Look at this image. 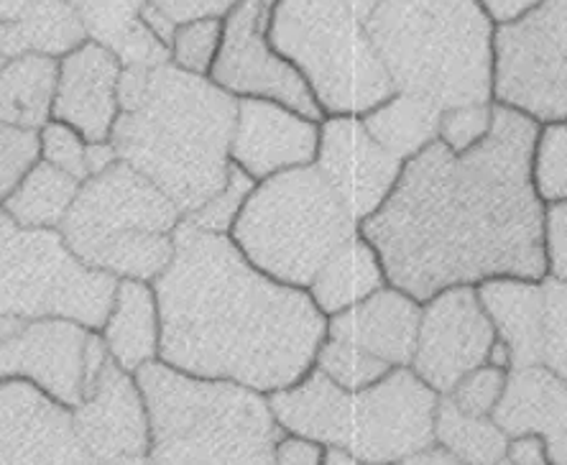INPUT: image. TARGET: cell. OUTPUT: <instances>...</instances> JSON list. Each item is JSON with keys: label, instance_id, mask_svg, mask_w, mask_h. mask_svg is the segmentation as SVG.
Returning <instances> with one entry per match:
<instances>
[{"label": "cell", "instance_id": "cell-8", "mask_svg": "<svg viewBox=\"0 0 567 465\" xmlns=\"http://www.w3.org/2000/svg\"><path fill=\"white\" fill-rule=\"evenodd\" d=\"M269 39L324 115H365L396 93L348 0H277Z\"/></svg>", "mask_w": 567, "mask_h": 465}, {"label": "cell", "instance_id": "cell-12", "mask_svg": "<svg viewBox=\"0 0 567 465\" xmlns=\"http://www.w3.org/2000/svg\"><path fill=\"white\" fill-rule=\"evenodd\" d=\"M440 394L416 373L391 369L377 384L348 392L340 447L371 465H396L435 445Z\"/></svg>", "mask_w": 567, "mask_h": 465}, {"label": "cell", "instance_id": "cell-1", "mask_svg": "<svg viewBox=\"0 0 567 465\" xmlns=\"http://www.w3.org/2000/svg\"><path fill=\"white\" fill-rule=\"evenodd\" d=\"M542 123L494 103L488 136L455 154L432 144L404 162L394 193L358 230L391 287L424 304L442 289L547 277V205L535 187Z\"/></svg>", "mask_w": 567, "mask_h": 465}, {"label": "cell", "instance_id": "cell-9", "mask_svg": "<svg viewBox=\"0 0 567 465\" xmlns=\"http://www.w3.org/2000/svg\"><path fill=\"white\" fill-rule=\"evenodd\" d=\"M115 285L74 259L60 230L23 228L0 205V320L70 318L100 332Z\"/></svg>", "mask_w": 567, "mask_h": 465}, {"label": "cell", "instance_id": "cell-2", "mask_svg": "<svg viewBox=\"0 0 567 465\" xmlns=\"http://www.w3.org/2000/svg\"><path fill=\"white\" fill-rule=\"evenodd\" d=\"M154 292L162 318L158 361L266 396L305 379L328 335V318L307 289L258 271L230 236L185 220L174 230V259Z\"/></svg>", "mask_w": 567, "mask_h": 465}, {"label": "cell", "instance_id": "cell-18", "mask_svg": "<svg viewBox=\"0 0 567 465\" xmlns=\"http://www.w3.org/2000/svg\"><path fill=\"white\" fill-rule=\"evenodd\" d=\"M320 148V123L274 100L240 97L230 162L254 182L310 166Z\"/></svg>", "mask_w": 567, "mask_h": 465}, {"label": "cell", "instance_id": "cell-33", "mask_svg": "<svg viewBox=\"0 0 567 465\" xmlns=\"http://www.w3.org/2000/svg\"><path fill=\"white\" fill-rule=\"evenodd\" d=\"M532 174L542 203H567V123L542 126Z\"/></svg>", "mask_w": 567, "mask_h": 465}, {"label": "cell", "instance_id": "cell-4", "mask_svg": "<svg viewBox=\"0 0 567 465\" xmlns=\"http://www.w3.org/2000/svg\"><path fill=\"white\" fill-rule=\"evenodd\" d=\"M365 31L399 93L494 103L496 23L481 0H381Z\"/></svg>", "mask_w": 567, "mask_h": 465}, {"label": "cell", "instance_id": "cell-24", "mask_svg": "<svg viewBox=\"0 0 567 465\" xmlns=\"http://www.w3.org/2000/svg\"><path fill=\"white\" fill-rule=\"evenodd\" d=\"M100 338L113 363L136 373L146 363L158 361L162 348V318L154 285L138 279H118L115 297Z\"/></svg>", "mask_w": 567, "mask_h": 465}, {"label": "cell", "instance_id": "cell-25", "mask_svg": "<svg viewBox=\"0 0 567 465\" xmlns=\"http://www.w3.org/2000/svg\"><path fill=\"white\" fill-rule=\"evenodd\" d=\"M386 285V271H383L379 251L358 230L330 254L307 292L317 310L324 318H332V314L361 304L363 299L377 294Z\"/></svg>", "mask_w": 567, "mask_h": 465}, {"label": "cell", "instance_id": "cell-44", "mask_svg": "<svg viewBox=\"0 0 567 465\" xmlns=\"http://www.w3.org/2000/svg\"><path fill=\"white\" fill-rule=\"evenodd\" d=\"M396 465H463V463L455 461L453 455L442 451V447L432 445V447H427V451L416 453V455H412V458H406Z\"/></svg>", "mask_w": 567, "mask_h": 465}, {"label": "cell", "instance_id": "cell-40", "mask_svg": "<svg viewBox=\"0 0 567 465\" xmlns=\"http://www.w3.org/2000/svg\"><path fill=\"white\" fill-rule=\"evenodd\" d=\"M547 277L567 287V203L547 205L545 223Z\"/></svg>", "mask_w": 567, "mask_h": 465}, {"label": "cell", "instance_id": "cell-29", "mask_svg": "<svg viewBox=\"0 0 567 465\" xmlns=\"http://www.w3.org/2000/svg\"><path fill=\"white\" fill-rule=\"evenodd\" d=\"M435 445L463 465H502L508 453V435L494 417H471L447 396H440Z\"/></svg>", "mask_w": 567, "mask_h": 465}, {"label": "cell", "instance_id": "cell-22", "mask_svg": "<svg viewBox=\"0 0 567 465\" xmlns=\"http://www.w3.org/2000/svg\"><path fill=\"white\" fill-rule=\"evenodd\" d=\"M478 297L496 338L512 351V371L542 363L545 351V287L542 281L496 277L481 281Z\"/></svg>", "mask_w": 567, "mask_h": 465}, {"label": "cell", "instance_id": "cell-27", "mask_svg": "<svg viewBox=\"0 0 567 465\" xmlns=\"http://www.w3.org/2000/svg\"><path fill=\"white\" fill-rule=\"evenodd\" d=\"M60 60L23 54L0 66V121L41 131L52 121Z\"/></svg>", "mask_w": 567, "mask_h": 465}, {"label": "cell", "instance_id": "cell-41", "mask_svg": "<svg viewBox=\"0 0 567 465\" xmlns=\"http://www.w3.org/2000/svg\"><path fill=\"white\" fill-rule=\"evenodd\" d=\"M324 445L315 440L284 435L274 451V465H322Z\"/></svg>", "mask_w": 567, "mask_h": 465}, {"label": "cell", "instance_id": "cell-14", "mask_svg": "<svg viewBox=\"0 0 567 465\" xmlns=\"http://www.w3.org/2000/svg\"><path fill=\"white\" fill-rule=\"evenodd\" d=\"M494 343L496 330L483 310L478 289H442L422 304L420 335L410 369L440 396H447L457 381L488 363Z\"/></svg>", "mask_w": 567, "mask_h": 465}, {"label": "cell", "instance_id": "cell-36", "mask_svg": "<svg viewBox=\"0 0 567 465\" xmlns=\"http://www.w3.org/2000/svg\"><path fill=\"white\" fill-rule=\"evenodd\" d=\"M240 0H146L144 21L158 39L169 44L172 33L182 23L199 19H225Z\"/></svg>", "mask_w": 567, "mask_h": 465}, {"label": "cell", "instance_id": "cell-11", "mask_svg": "<svg viewBox=\"0 0 567 465\" xmlns=\"http://www.w3.org/2000/svg\"><path fill=\"white\" fill-rule=\"evenodd\" d=\"M107 359L100 332L78 320H0V381H29L66 410L85 399Z\"/></svg>", "mask_w": 567, "mask_h": 465}, {"label": "cell", "instance_id": "cell-34", "mask_svg": "<svg viewBox=\"0 0 567 465\" xmlns=\"http://www.w3.org/2000/svg\"><path fill=\"white\" fill-rule=\"evenodd\" d=\"M256 187V182L238 169V166H230L228 182L220 189L218 195L199 207V210L189 213L187 218H182L189 223L192 228L205 230V232H223V236H230L233 226H236L240 210H244L248 195Z\"/></svg>", "mask_w": 567, "mask_h": 465}, {"label": "cell", "instance_id": "cell-42", "mask_svg": "<svg viewBox=\"0 0 567 465\" xmlns=\"http://www.w3.org/2000/svg\"><path fill=\"white\" fill-rule=\"evenodd\" d=\"M506 461L512 465H553L547 458L545 445L537 435H522L508 440Z\"/></svg>", "mask_w": 567, "mask_h": 465}, {"label": "cell", "instance_id": "cell-49", "mask_svg": "<svg viewBox=\"0 0 567 465\" xmlns=\"http://www.w3.org/2000/svg\"><path fill=\"white\" fill-rule=\"evenodd\" d=\"M502 465H512V463H508V461H504V463H502Z\"/></svg>", "mask_w": 567, "mask_h": 465}, {"label": "cell", "instance_id": "cell-35", "mask_svg": "<svg viewBox=\"0 0 567 465\" xmlns=\"http://www.w3.org/2000/svg\"><path fill=\"white\" fill-rule=\"evenodd\" d=\"M41 162L39 131L0 121V205Z\"/></svg>", "mask_w": 567, "mask_h": 465}, {"label": "cell", "instance_id": "cell-37", "mask_svg": "<svg viewBox=\"0 0 567 465\" xmlns=\"http://www.w3.org/2000/svg\"><path fill=\"white\" fill-rule=\"evenodd\" d=\"M508 373L512 371L483 363L478 369H473L468 376L457 381L453 392L447 394V399L463 414H471V417H494L496 406L506 392Z\"/></svg>", "mask_w": 567, "mask_h": 465}, {"label": "cell", "instance_id": "cell-32", "mask_svg": "<svg viewBox=\"0 0 567 465\" xmlns=\"http://www.w3.org/2000/svg\"><path fill=\"white\" fill-rule=\"evenodd\" d=\"M223 41V19H199L182 23L169 39L172 64L182 72L210 78Z\"/></svg>", "mask_w": 567, "mask_h": 465}, {"label": "cell", "instance_id": "cell-46", "mask_svg": "<svg viewBox=\"0 0 567 465\" xmlns=\"http://www.w3.org/2000/svg\"><path fill=\"white\" fill-rule=\"evenodd\" d=\"M322 465H371L358 458V455L348 453L346 447H324Z\"/></svg>", "mask_w": 567, "mask_h": 465}, {"label": "cell", "instance_id": "cell-30", "mask_svg": "<svg viewBox=\"0 0 567 465\" xmlns=\"http://www.w3.org/2000/svg\"><path fill=\"white\" fill-rule=\"evenodd\" d=\"M39 138L41 159L80 182L90 179L93 174L103 172L105 166H111L118 159L111 141H107V144H90L82 133L66 126L62 121H49L47 126L39 131Z\"/></svg>", "mask_w": 567, "mask_h": 465}, {"label": "cell", "instance_id": "cell-13", "mask_svg": "<svg viewBox=\"0 0 567 465\" xmlns=\"http://www.w3.org/2000/svg\"><path fill=\"white\" fill-rule=\"evenodd\" d=\"M277 0H240L223 19V41L210 82L233 97L274 100L320 123L324 113L302 74L274 49L269 39Z\"/></svg>", "mask_w": 567, "mask_h": 465}, {"label": "cell", "instance_id": "cell-45", "mask_svg": "<svg viewBox=\"0 0 567 465\" xmlns=\"http://www.w3.org/2000/svg\"><path fill=\"white\" fill-rule=\"evenodd\" d=\"M41 3H44V0H0V23L19 21Z\"/></svg>", "mask_w": 567, "mask_h": 465}, {"label": "cell", "instance_id": "cell-39", "mask_svg": "<svg viewBox=\"0 0 567 465\" xmlns=\"http://www.w3.org/2000/svg\"><path fill=\"white\" fill-rule=\"evenodd\" d=\"M491 121H494V103L445 107L440 118L437 141H442L450 152L465 154L488 136Z\"/></svg>", "mask_w": 567, "mask_h": 465}, {"label": "cell", "instance_id": "cell-28", "mask_svg": "<svg viewBox=\"0 0 567 465\" xmlns=\"http://www.w3.org/2000/svg\"><path fill=\"white\" fill-rule=\"evenodd\" d=\"M80 179L41 159L21 179V185L13 189L3 207L23 228L60 230L66 213L72 210L74 199L80 195Z\"/></svg>", "mask_w": 567, "mask_h": 465}, {"label": "cell", "instance_id": "cell-3", "mask_svg": "<svg viewBox=\"0 0 567 465\" xmlns=\"http://www.w3.org/2000/svg\"><path fill=\"white\" fill-rule=\"evenodd\" d=\"M238 97L169 64L123 70L111 146L187 215L228 182Z\"/></svg>", "mask_w": 567, "mask_h": 465}, {"label": "cell", "instance_id": "cell-21", "mask_svg": "<svg viewBox=\"0 0 567 465\" xmlns=\"http://www.w3.org/2000/svg\"><path fill=\"white\" fill-rule=\"evenodd\" d=\"M494 420L508 440L537 435L549 463L567 465V386L547 365H527L508 373Z\"/></svg>", "mask_w": 567, "mask_h": 465}, {"label": "cell", "instance_id": "cell-43", "mask_svg": "<svg viewBox=\"0 0 567 465\" xmlns=\"http://www.w3.org/2000/svg\"><path fill=\"white\" fill-rule=\"evenodd\" d=\"M539 3L542 0H481V6L486 8V13L491 16V21H494L496 27L522 19L524 13H529L532 8H537Z\"/></svg>", "mask_w": 567, "mask_h": 465}, {"label": "cell", "instance_id": "cell-48", "mask_svg": "<svg viewBox=\"0 0 567 465\" xmlns=\"http://www.w3.org/2000/svg\"><path fill=\"white\" fill-rule=\"evenodd\" d=\"M348 3H350V8H353V11H355L358 19L369 21L371 13L377 11V6L381 3V0H348Z\"/></svg>", "mask_w": 567, "mask_h": 465}, {"label": "cell", "instance_id": "cell-47", "mask_svg": "<svg viewBox=\"0 0 567 465\" xmlns=\"http://www.w3.org/2000/svg\"><path fill=\"white\" fill-rule=\"evenodd\" d=\"M488 363H491V365H496V369L512 371V351H508V345H506V343H502V340H498V338H496V343L491 345Z\"/></svg>", "mask_w": 567, "mask_h": 465}, {"label": "cell", "instance_id": "cell-5", "mask_svg": "<svg viewBox=\"0 0 567 465\" xmlns=\"http://www.w3.org/2000/svg\"><path fill=\"white\" fill-rule=\"evenodd\" d=\"M136 379L152 422V465H274L287 432L266 394L162 361L146 363Z\"/></svg>", "mask_w": 567, "mask_h": 465}, {"label": "cell", "instance_id": "cell-16", "mask_svg": "<svg viewBox=\"0 0 567 465\" xmlns=\"http://www.w3.org/2000/svg\"><path fill=\"white\" fill-rule=\"evenodd\" d=\"M315 166L361 226L394 193L404 162L389 154L358 115H324Z\"/></svg>", "mask_w": 567, "mask_h": 465}, {"label": "cell", "instance_id": "cell-23", "mask_svg": "<svg viewBox=\"0 0 567 465\" xmlns=\"http://www.w3.org/2000/svg\"><path fill=\"white\" fill-rule=\"evenodd\" d=\"M87 39L118 56L126 70H154L172 60L169 44L144 21L146 0H70Z\"/></svg>", "mask_w": 567, "mask_h": 465}, {"label": "cell", "instance_id": "cell-38", "mask_svg": "<svg viewBox=\"0 0 567 465\" xmlns=\"http://www.w3.org/2000/svg\"><path fill=\"white\" fill-rule=\"evenodd\" d=\"M545 287V351L542 365H547L567 386V287L553 277L542 279Z\"/></svg>", "mask_w": 567, "mask_h": 465}, {"label": "cell", "instance_id": "cell-7", "mask_svg": "<svg viewBox=\"0 0 567 465\" xmlns=\"http://www.w3.org/2000/svg\"><path fill=\"white\" fill-rule=\"evenodd\" d=\"M353 232L358 223L310 164L256 182L230 238L258 271L307 289Z\"/></svg>", "mask_w": 567, "mask_h": 465}, {"label": "cell", "instance_id": "cell-19", "mask_svg": "<svg viewBox=\"0 0 567 465\" xmlns=\"http://www.w3.org/2000/svg\"><path fill=\"white\" fill-rule=\"evenodd\" d=\"M123 70L111 49L82 41L60 60L52 121L72 126L90 144H107L121 115Z\"/></svg>", "mask_w": 567, "mask_h": 465}, {"label": "cell", "instance_id": "cell-20", "mask_svg": "<svg viewBox=\"0 0 567 465\" xmlns=\"http://www.w3.org/2000/svg\"><path fill=\"white\" fill-rule=\"evenodd\" d=\"M422 304L386 285L361 304L328 318V335L348 340L391 369L412 365L420 335Z\"/></svg>", "mask_w": 567, "mask_h": 465}, {"label": "cell", "instance_id": "cell-10", "mask_svg": "<svg viewBox=\"0 0 567 465\" xmlns=\"http://www.w3.org/2000/svg\"><path fill=\"white\" fill-rule=\"evenodd\" d=\"M494 103L537 123H567V0H542L496 27Z\"/></svg>", "mask_w": 567, "mask_h": 465}, {"label": "cell", "instance_id": "cell-26", "mask_svg": "<svg viewBox=\"0 0 567 465\" xmlns=\"http://www.w3.org/2000/svg\"><path fill=\"white\" fill-rule=\"evenodd\" d=\"M442 111L445 107H440L435 100L396 90L381 105L361 115V121L389 154H394L399 162H410L432 141H437Z\"/></svg>", "mask_w": 567, "mask_h": 465}, {"label": "cell", "instance_id": "cell-17", "mask_svg": "<svg viewBox=\"0 0 567 465\" xmlns=\"http://www.w3.org/2000/svg\"><path fill=\"white\" fill-rule=\"evenodd\" d=\"M0 465H95L72 410L21 379L0 381Z\"/></svg>", "mask_w": 567, "mask_h": 465}, {"label": "cell", "instance_id": "cell-15", "mask_svg": "<svg viewBox=\"0 0 567 465\" xmlns=\"http://www.w3.org/2000/svg\"><path fill=\"white\" fill-rule=\"evenodd\" d=\"M72 420L95 465H152V422L136 373L107 359Z\"/></svg>", "mask_w": 567, "mask_h": 465}, {"label": "cell", "instance_id": "cell-31", "mask_svg": "<svg viewBox=\"0 0 567 465\" xmlns=\"http://www.w3.org/2000/svg\"><path fill=\"white\" fill-rule=\"evenodd\" d=\"M315 369L324 373L332 384L346 389V392H361V389L377 384L379 379L386 376L391 365L373 359V355L348 343V340L324 335L320 348H317Z\"/></svg>", "mask_w": 567, "mask_h": 465}, {"label": "cell", "instance_id": "cell-6", "mask_svg": "<svg viewBox=\"0 0 567 465\" xmlns=\"http://www.w3.org/2000/svg\"><path fill=\"white\" fill-rule=\"evenodd\" d=\"M182 218L154 182L115 159L82 182L60 236L87 269L154 285L174 259V230Z\"/></svg>", "mask_w": 567, "mask_h": 465}]
</instances>
